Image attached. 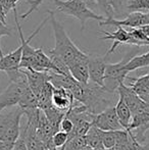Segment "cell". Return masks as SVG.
I'll use <instances>...</instances> for the list:
<instances>
[{
	"instance_id": "6da1fadb",
	"label": "cell",
	"mask_w": 149,
	"mask_h": 150,
	"mask_svg": "<svg viewBox=\"0 0 149 150\" xmlns=\"http://www.w3.org/2000/svg\"><path fill=\"white\" fill-rule=\"evenodd\" d=\"M70 91L75 100L83 104L93 115H97L107 107L115 105L119 99L117 92H110L90 81L87 84L76 81Z\"/></svg>"
},
{
	"instance_id": "7a4b0ae2",
	"label": "cell",
	"mask_w": 149,
	"mask_h": 150,
	"mask_svg": "<svg viewBox=\"0 0 149 150\" xmlns=\"http://www.w3.org/2000/svg\"><path fill=\"white\" fill-rule=\"evenodd\" d=\"M49 16V21L51 22L52 30H53L54 39H55V46L53 49H48V51L57 55L66 62V65L71 64L77 58L86 54L81 49L77 47V45L71 40L68 34L64 30V26L58 22L55 18V14L51 10L47 11Z\"/></svg>"
},
{
	"instance_id": "3957f363",
	"label": "cell",
	"mask_w": 149,
	"mask_h": 150,
	"mask_svg": "<svg viewBox=\"0 0 149 150\" xmlns=\"http://www.w3.org/2000/svg\"><path fill=\"white\" fill-rule=\"evenodd\" d=\"M24 110L20 105L8 106L0 110V140L12 144L20 134V119Z\"/></svg>"
},
{
	"instance_id": "277c9868",
	"label": "cell",
	"mask_w": 149,
	"mask_h": 150,
	"mask_svg": "<svg viewBox=\"0 0 149 150\" xmlns=\"http://www.w3.org/2000/svg\"><path fill=\"white\" fill-rule=\"evenodd\" d=\"M58 11L73 16L81 24V31L85 30L86 23L89 20H95L98 22H103L106 18L99 16L87 5L82 0H52Z\"/></svg>"
},
{
	"instance_id": "5b68a950",
	"label": "cell",
	"mask_w": 149,
	"mask_h": 150,
	"mask_svg": "<svg viewBox=\"0 0 149 150\" xmlns=\"http://www.w3.org/2000/svg\"><path fill=\"white\" fill-rule=\"evenodd\" d=\"M136 52L132 51L126 54V56L119 62L107 63L104 74V88L110 92H117V87L121 83H125L129 71H126L125 65L133 56H135Z\"/></svg>"
},
{
	"instance_id": "8992f818",
	"label": "cell",
	"mask_w": 149,
	"mask_h": 150,
	"mask_svg": "<svg viewBox=\"0 0 149 150\" xmlns=\"http://www.w3.org/2000/svg\"><path fill=\"white\" fill-rule=\"evenodd\" d=\"M29 87L28 81H10V84L0 94V110L5 107L18 105L20 97Z\"/></svg>"
},
{
	"instance_id": "52a82bcc",
	"label": "cell",
	"mask_w": 149,
	"mask_h": 150,
	"mask_svg": "<svg viewBox=\"0 0 149 150\" xmlns=\"http://www.w3.org/2000/svg\"><path fill=\"white\" fill-rule=\"evenodd\" d=\"M100 26L112 27H129V28H140L145 25H149V12L144 13L142 11H133L126 16L123 20L117 18H105L103 22H99Z\"/></svg>"
},
{
	"instance_id": "ba28073f",
	"label": "cell",
	"mask_w": 149,
	"mask_h": 150,
	"mask_svg": "<svg viewBox=\"0 0 149 150\" xmlns=\"http://www.w3.org/2000/svg\"><path fill=\"white\" fill-rule=\"evenodd\" d=\"M93 126L102 131H119L125 130L121 125L119 117L115 112L114 105L109 106L102 110L101 112L95 115Z\"/></svg>"
},
{
	"instance_id": "9c48e42d",
	"label": "cell",
	"mask_w": 149,
	"mask_h": 150,
	"mask_svg": "<svg viewBox=\"0 0 149 150\" xmlns=\"http://www.w3.org/2000/svg\"><path fill=\"white\" fill-rule=\"evenodd\" d=\"M107 56L89 55L88 69H89V81L104 87V74H105Z\"/></svg>"
},
{
	"instance_id": "30bf717a",
	"label": "cell",
	"mask_w": 149,
	"mask_h": 150,
	"mask_svg": "<svg viewBox=\"0 0 149 150\" xmlns=\"http://www.w3.org/2000/svg\"><path fill=\"white\" fill-rule=\"evenodd\" d=\"M117 94L124 99L127 105L130 107L132 112V117L138 111H140L148 102L144 101L137 93L132 89L130 86L125 85V83H121L117 87Z\"/></svg>"
},
{
	"instance_id": "8fae6325",
	"label": "cell",
	"mask_w": 149,
	"mask_h": 150,
	"mask_svg": "<svg viewBox=\"0 0 149 150\" xmlns=\"http://www.w3.org/2000/svg\"><path fill=\"white\" fill-rule=\"evenodd\" d=\"M96 4L103 10L107 18L121 20L126 18L128 13L126 0H95Z\"/></svg>"
},
{
	"instance_id": "7c38bea8",
	"label": "cell",
	"mask_w": 149,
	"mask_h": 150,
	"mask_svg": "<svg viewBox=\"0 0 149 150\" xmlns=\"http://www.w3.org/2000/svg\"><path fill=\"white\" fill-rule=\"evenodd\" d=\"M88 54L77 58L71 64L68 65L70 74L76 81L82 84H87L89 82V69H88Z\"/></svg>"
},
{
	"instance_id": "4fadbf2b",
	"label": "cell",
	"mask_w": 149,
	"mask_h": 150,
	"mask_svg": "<svg viewBox=\"0 0 149 150\" xmlns=\"http://www.w3.org/2000/svg\"><path fill=\"white\" fill-rule=\"evenodd\" d=\"M27 77L28 85L30 89L34 92V94L38 95L43 86L49 81V73L48 71H38L31 69H22Z\"/></svg>"
},
{
	"instance_id": "5bb4252c",
	"label": "cell",
	"mask_w": 149,
	"mask_h": 150,
	"mask_svg": "<svg viewBox=\"0 0 149 150\" xmlns=\"http://www.w3.org/2000/svg\"><path fill=\"white\" fill-rule=\"evenodd\" d=\"M75 99L72 92L66 88L53 87L52 92V105L62 111H68L72 106Z\"/></svg>"
},
{
	"instance_id": "9a60e30c",
	"label": "cell",
	"mask_w": 149,
	"mask_h": 150,
	"mask_svg": "<svg viewBox=\"0 0 149 150\" xmlns=\"http://www.w3.org/2000/svg\"><path fill=\"white\" fill-rule=\"evenodd\" d=\"M102 33L104 34V36H101L99 37V39L101 40H112L113 41L112 46L107 50L105 56L110 55L112 53L115 51L117 47L121 44H127L128 40L130 39V33L129 31H126L124 29V27H117V30L115 32H112V33H109V32L106 31H102Z\"/></svg>"
},
{
	"instance_id": "2e32d148",
	"label": "cell",
	"mask_w": 149,
	"mask_h": 150,
	"mask_svg": "<svg viewBox=\"0 0 149 150\" xmlns=\"http://www.w3.org/2000/svg\"><path fill=\"white\" fill-rule=\"evenodd\" d=\"M139 143L133 136L131 131H115V145L110 150H136Z\"/></svg>"
},
{
	"instance_id": "e0dca14e",
	"label": "cell",
	"mask_w": 149,
	"mask_h": 150,
	"mask_svg": "<svg viewBox=\"0 0 149 150\" xmlns=\"http://www.w3.org/2000/svg\"><path fill=\"white\" fill-rule=\"evenodd\" d=\"M127 79L131 81L130 87L132 88L144 101L149 103V74L131 78L127 76Z\"/></svg>"
},
{
	"instance_id": "ac0fdd59",
	"label": "cell",
	"mask_w": 149,
	"mask_h": 150,
	"mask_svg": "<svg viewBox=\"0 0 149 150\" xmlns=\"http://www.w3.org/2000/svg\"><path fill=\"white\" fill-rule=\"evenodd\" d=\"M114 108L121 125L124 127L125 130H129L130 125L132 122V112L130 107L128 106L127 103L124 101V99L119 95V99H117V103L114 105Z\"/></svg>"
},
{
	"instance_id": "d6986e66",
	"label": "cell",
	"mask_w": 149,
	"mask_h": 150,
	"mask_svg": "<svg viewBox=\"0 0 149 150\" xmlns=\"http://www.w3.org/2000/svg\"><path fill=\"white\" fill-rule=\"evenodd\" d=\"M45 115V117H47L48 122L51 124V126L54 128L55 131H58L59 130V125H60V122H61L62 117L66 115V111H62L60 109L56 108L54 107L53 105H51L50 107L48 108L44 109L42 110Z\"/></svg>"
},
{
	"instance_id": "ffe728a7",
	"label": "cell",
	"mask_w": 149,
	"mask_h": 150,
	"mask_svg": "<svg viewBox=\"0 0 149 150\" xmlns=\"http://www.w3.org/2000/svg\"><path fill=\"white\" fill-rule=\"evenodd\" d=\"M18 105H20V106L22 107L24 112L27 110H30V109L39 108V107H38L37 97H36V95L34 94V92L30 89V87L27 88V90L24 92L23 96L20 97V101H18Z\"/></svg>"
},
{
	"instance_id": "44dd1931",
	"label": "cell",
	"mask_w": 149,
	"mask_h": 150,
	"mask_svg": "<svg viewBox=\"0 0 149 150\" xmlns=\"http://www.w3.org/2000/svg\"><path fill=\"white\" fill-rule=\"evenodd\" d=\"M149 67V51L141 55L133 56L125 65V69L127 71H134L138 69Z\"/></svg>"
},
{
	"instance_id": "7402d4cb",
	"label": "cell",
	"mask_w": 149,
	"mask_h": 150,
	"mask_svg": "<svg viewBox=\"0 0 149 150\" xmlns=\"http://www.w3.org/2000/svg\"><path fill=\"white\" fill-rule=\"evenodd\" d=\"M85 138L86 142H87V146H89L90 148H93L95 150L104 149L102 146L101 139H100L99 129H97L95 126H92L88 130V132L85 135Z\"/></svg>"
},
{
	"instance_id": "603a6c76",
	"label": "cell",
	"mask_w": 149,
	"mask_h": 150,
	"mask_svg": "<svg viewBox=\"0 0 149 150\" xmlns=\"http://www.w3.org/2000/svg\"><path fill=\"white\" fill-rule=\"evenodd\" d=\"M130 39L128 40L127 44L135 45L138 47L141 46H149V37L146 36L139 28H134L133 30L129 31Z\"/></svg>"
},
{
	"instance_id": "cb8c5ba5",
	"label": "cell",
	"mask_w": 149,
	"mask_h": 150,
	"mask_svg": "<svg viewBox=\"0 0 149 150\" xmlns=\"http://www.w3.org/2000/svg\"><path fill=\"white\" fill-rule=\"evenodd\" d=\"M149 124V103L145 105L140 111L132 117V122L130 125V129L136 128L138 126H142V125H147Z\"/></svg>"
},
{
	"instance_id": "d4e9b609",
	"label": "cell",
	"mask_w": 149,
	"mask_h": 150,
	"mask_svg": "<svg viewBox=\"0 0 149 150\" xmlns=\"http://www.w3.org/2000/svg\"><path fill=\"white\" fill-rule=\"evenodd\" d=\"M86 146H87V142H86L85 135L74 136L68 138L62 150H81Z\"/></svg>"
},
{
	"instance_id": "484cf974",
	"label": "cell",
	"mask_w": 149,
	"mask_h": 150,
	"mask_svg": "<svg viewBox=\"0 0 149 150\" xmlns=\"http://www.w3.org/2000/svg\"><path fill=\"white\" fill-rule=\"evenodd\" d=\"M99 134L104 150L112 149L115 145V131L99 130Z\"/></svg>"
},
{
	"instance_id": "4316f807",
	"label": "cell",
	"mask_w": 149,
	"mask_h": 150,
	"mask_svg": "<svg viewBox=\"0 0 149 150\" xmlns=\"http://www.w3.org/2000/svg\"><path fill=\"white\" fill-rule=\"evenodd\" d=\"M128 13L133 11L149 10V0H126Z\"/></svg>"
},
{
	"instance_id": "83f0119b",
	"label": "cell",
	"mask_w": 149,
	"mask_h": 150,
	"mask_svg": "<svg viewBox=\"0 0 149 150\" xmlns=\"http://www.w3.org/2000/svg\"><path fill=\"white\" fill-rule=\"evenodd\" d=\"M68 140V134L61 130L56 131L52 136V144L55 148L62 150L64 146Z\"/></svg>"
},
{
	"instance_id": "f1b7e54d",
	"label": "cell",
	"mask_w": 149,
	"mask_h": 150,
	"mask_svg": "<svg viewBox=\"0 0 149 150\" xmlns=\"http://www.w3.org/2000/svg\"><path fill=\"white\" fill-rule=\"evenodd\" d=\"M25 1H26L27 4H29V5H30V8H29L28 11L25 12V13H23L22 16H20V18H22L23 21L26 20V18H28V16H30L32 12H34L35 10H37L38 7H39V6L43 3L44 0H25Z\"/></svg>"
},
{
	"instance_id": "f546056e",
	"label": "cell",
	"mask_w": 149,
	"mask_h": 150,
	"mask_svg": "<svg viewBox=\"0 0 149 150\" xmlns=\"http://www.w3.org/2000/svg\"><path fill=\"white\" fill-rule=\"evenodd\" d=\"M73 129H74V122H73V120H71L70 117H68V115L66 113V115L62 117L61 122H60L59 130H61V131H64V132L70 134V133L73 131Z\"/></svg>"
},
{
	"instance_id": "4dcf8cb0",
	"label": "cell",
	"mask_w": 149,
	"mask_h": 150,
	"mask_svg": "<svg viewBox=\"0 0 149 150\" xmlns=\"http://www.w3.org/2000/svg\"><path fill=\"white\" fill-rule=\"evenodd\" d=\"M18 1H20V0H1L0 4H1L2 7H3L4 11L7 13L8 11L16 8V4H18Z\"/></svg>"
},
{
	"instance_id": "1f68e13d",
	"label": "cell",
	"mask_w": 149,
	"mask_h": 150,
	"mask_svg": "<svg viewBox=\"0 0 149 150\" xmlns=\"http://www.w3.org/2000/svg\"><path fill=\"white\" fill-rule=\"evenodd\" d=\"M11 150H28V147H27L26 141H25L24 137L20 134L18 138L16 139V141L13 143L12 145Z\"/></svg>"
},
{
	"instance_id": "d6a6232c",
	"label": "cell",
	"mask_w": 149,
	"mask_h": 150,
	"mask_svg": "<svg viewBox=\"0 0 149 150\" xmlns=\"http://www.w3.org/2000/svg\"><path fill=\"white\" fill-rule=\"evenodd\" d=\"M136 150H149V138H146L144 142L139 143Z\"/></svg>"
},
{
	"instance_id": "836d02e7",
	"label": "cell",
	"mask_w": 149,
	"mask_h": 150,
	"mask_svg": "<svg viewBox=\"0 0 149 150\" xmlns=\"http://www.w3.org/2000/svg\"><path fill=\"white\" fill-rule=\"evenodd\" d=\"M12 148V144L9 143H6L4 141L0 140V150H11Z\"/></svg>"
},
{
	"instance_id": "e575fe53",
	"label": "cell",
	"mask_w": 149,
	"mask_h": 150,
	"mask_svg": "<svg viewBox=\"0 0 149 150\" xmlns=\"http://www.w3.org/2000/svg\"><path fill=\"white\" fill-rule=\"evenodd\" d=\"M135 71H137L138 76H141V75H146V74H149V67H142V69H136Z\"/></svg>"
},
{
	"instance_id": "d590c367",
	"label": "cell",
	"mask_w": 149,
	"mask_h": 150,
	"mask_svg": "<svg viewBox=\"0 0 149 150\" xmlns=\"http://www.w3.org/2000/svg\"><path fill=\"white\" fill-rule=\"evenodd\" d=\"M0 20H1L2 22L6 23V12L4 11L1 4H0Z\"/></svg>"
},
{
	"instance_id": "8d00e7d4",
	"label": "cell",
	"mask_w": 149,
	"mask_h": 150,
	"mask_svg": "<svg viewBox=\"0 0 149 150\" xmlns=\"http://www.w3.org/2000/svg\"><path fill=\"white\" fill-rule=\"evenodd\" d=\"M82 1H84L86 4H87L88 6H89L90 8H94L97 4H96L95 0H82Z\"/></svg>"
},
{
	"instance_id": "74e56055",
	"label": "cell",
	"mask_w": 149,
	"mask_h": 150,
	"mask_svg": "<svg viewBox=\"0 0 149 150\" xmlns=\"http://www.w3.org/2000/svg\"><path fill=\"white\" fill-rule=\"evenodd\" d=\"M139 29L142 32H143V33L145 34L146 36H148V37H149V25H145V26H142V27H140Z\"/></svg>"
}]
</instances>
